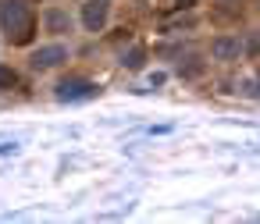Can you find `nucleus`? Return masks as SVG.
Instances as JSON below:
<instances>
[{
    "mask_svg": "<svg viewBox=\"0 0 260 224\" xmlns=\"http://www.w3.org/2000/svg\"><path fill=\"white\" fill-rule=\"evenodd\" d=\"M143 61H146V54H143L139 47H132V50L121 57V64H125V68H132V71H139V68H143Z\"/></svg>",
    "mask_w": 260,
    "mask_h": 224,
    "instance_id": "nucleus-7",
    "label": "nucleus"
},
{
    "mask_svg": "<svg viewBox=\"0 0 260 224\" xmlns=\"http://www.w3.org/2000/svg\"><path fill=\"white\" fill-rule=\"evenodd\" d=\"M79 22H82L86 32H104L107 22H111V0H82Z\"/></svg>",
    "mask_w": 260,
    "mask_h": 224,
    "instance_id": "nucleus-3",
    "label": "nucleus"
},
{
    "mask_svg": "<svg viewBox=\"0 0 260 224\" xmlns=\"http://www.w3.org/2000/svg\"><path fill=\"white\" fill-rule=\"evenodd\" d=\"M175 8L178 11H189V8H196V0H175Z\"/></svg>",
    "mask_w": 260,
    "mask_h": 224,
    "instance_id": "nucleus-10",
    "label": "nucleus"
},
{
    "mask_svg": "<svg viewBox=\"0 0 260 224\" xmlns=\"http://www.w3.org/2000/svg\"><path fill=\"white\" fill-rule=\"evenodd\" d=\"M100 89L89 82V79H64V82H57L54 86V96L61 100V103H75V100H89V96H96Z\"/></svg>",
    "mask_w": 260,
    "mask_h": 224,
    "instance_id": "nucleus-5",
    "label": "nucleus"
},
{
    "mask_svg": "<svg viewBox=\"0 0 260 224\" xmlns=\"http://www.w3.org/2000/svg\"><path fill=\"white\" fill-rule=\"evenodd\" d=\"M8 86H15V71L0 64V89H8Z\"/></svg>",
    "mask_w": 260,
    "mask_h": 224,
    "instance_id": "nucleus-8",
    "label": "nucleus"
},
{
    "mask_svg": "<svg viewBox=\"0 0 260 224\" xmlns=\"http://www.w3.org/2000/svg\"><path fill=\"white\" fill-rule=\"evenodd\" d=\"M242 96H249V100L256 96V82H253V79H246V82H242Z\"/></svg>",
    "mask_w": 260,
    "mask_h": 224,
    "instance_id": "nucleus-9",
    "label": "nucleus"
},
{
    "mask_svg": "<svg viewBox=\"0 0 260 224\" xmlns=\"http://www.w3.org/2000/svg\"><path fill=\"white\" fill-rule=\"evenodd\" d=\"M40 29L50 36V40H64L75 32V18L68 15V8H57V4H47L40 11Z\"/></svg>",
    "mask_w": 260,
    "mask_h": 224,
    "instance_id": "nucleus-2",
    "label": "nucleus"
},
{
    "mask_svg": "<svg viewBox=\"0 0 260 224\" xmlns=\"http://www.w3.org/2000/svg\"><path fill=\"white\" fill-rule=\"evenodd\" d=\"M0 32L8 43L25 47L36 32V15L29 0H0Z\"/></svg>",
    "mask_w": 260,
    "mask_h": 224,
    "instance_id": "nucleus-1",
    "label": "nucleus"
},
{
    "mask_svg": "<svg viewBox=\"0 0 260 224\" xmlns=\"http://www.w3.org/2000/svg\"><path fill=\"white\" fill-rule=\"evenodd\" d=\"M242 54H246L242 36H217V40L210 43V57H214V61H239Z\"/></svg>",
    "mask_w": 260,
    "mask_h": 224,
    "instance_id": "nucleus-6",
    "label": "nucleus"
},
{
    "mask_svg": "<svg viewBox=\"0 0 260 224\" xmlns=\"http://www.w3.org/2000/svg\"><path fill=\"white\" fill-rule=\"evenodd\" d=\"M64 61H68V47L64 43H47V47H40V50L29 54V68L32 71H54Z\"/></svg>",
    "mask_w": 260,
    "mask_h": 224,
    "instance_id": "nucleus-4",
    "label": "nucleus"
}]
</instances>
